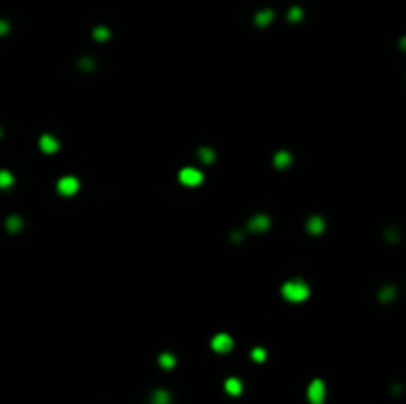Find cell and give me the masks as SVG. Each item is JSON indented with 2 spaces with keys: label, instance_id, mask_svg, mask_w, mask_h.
<instances>
[{
  "label": "cell",
  "instance_id": "6da1fadb",
  "mask_svg": "<svg viewBox=\"0 0 406 404\" xmlns=\"http://www.w3.org/2000/svg\"><path fill=\"white\" fill-rule=\"evenodd\" d=\"M282 294L288 301H294V303H301L309 297V288L305 282L301 280H294V282H288L284 288H282Z\"/></svg>",
  "mask_w": 406,
  "mask_h": 404
},
{
  "label": "cell",
  "instance_id": "7a4b0ae2",
  "mask_svg": "<svg viewBox=\"0 0 406 404\" xmlns=\"http://www.w3.org/2000/svg\"><path fill=\"white\" fill-rule=\"evenodd\" d=\"M307 400H309V404H323V400H325V384H323L321 378L311 380V384L307 388Z\"/></svg>",
  "mask_w": 406,
  "mask_h": 404
},
{
  "label": "cell",
  "instance_id": "3957f363",
  "mask_svg": "<svg viewBox=\"0 0 406 404\" xmlns=\"http://www.w3.org/2000/svg\"><path fill=\"white\" fill-rule=\"evenodd\" d=\"M179 179H181V183H183L185 186H196V184L202 183V173L188 167V169H183V171H181Z\"/></svg>",
  "mask_w": 406,
  "mask_h": 404
},
{
  "label": "cell",
  "instance_id": "277c9868",
  "mask_svg": "<svg viewBox=\"0 0 406 404\" xmlns=\"http://www.w3.org/2000/svg\"><path fill=\"white\" fill-rule=\"evenodd\" d=\"M77 188H79V183H77V179H74V177H64V179L58 183V190H60L64 196L75 194Z\"/></svg>",
  "mask_w": 406,
  "mask_h": 404
},
{
  "label": "cell",
  "instance_id": "5b68a950",
  "mask_svg": "<svg viewBox=\"0 0 406 404\" xmlns=\"http://www.w3.org/2000/svg\"><path fill=\"white\" fill-rule=\"evenodd\" d=\"M232 339L228 337V335H224V333H220V335H216L214 339H212V349L216 351V353H228L230 349H232Z\"/></svg>",
  "mask_w": 406,
  "mask_h": 404
},
{
  "label": "cell",
  "instance_id": "8992f818",
  "mask_svg": "<svg viewBox=\"0 0 406 404\" xmlns=\"http://www.w3.org/2000/svg\"><path fill=\"white\" fill-rule=\"evenodd\" d=\"M58 147H60L58 139L50 137V135H44V137L40 139V149H42L44 153H54V151H58Z\"/></svg>",
  "mask_w": 406,
  "mask_h": 404
},
{
  "label": "cell",
  "instance_id": "52a82bcc",
  "mask_svg": "<svg viewBox=\"0 0 406 404\" xmlns=\"http://www.w3.org/2000/svg\"><path fill=\"white\" fill-rule=\"evenodd\" d=\"M274 20V12L269 10V8H265V10H259L258 14H256V24L258 26H267L269 22Z\"/></svg>",
  "mask_w": 406,
  "mask_h": 404
},
{
  "label": "cell",
  "instance_id": "ba28073f",
  "mask_svg": "<svg viewBox=\"0 0 406 404\" xmlns=\"http://www.w3.org/2000/svg\"><path fill=\"white\" fill-rule=\"evenodd\" d=\"M224 388H226V392H228V394L238 396V394L242 392V382H240L238 378H228V380H226V384H224Z\"/></svg>",
  "mask_w": 406,
  "mask_h": 404
},
{
  "label": "cell",
  "instance_id": "9c48e42d",
  "mask_svg": "<svg viewBox=\"0 0 406 404\" xmlns=\"http://www.w3.org/2000/svg\"><path fill=\"white\" fill-rule=\"evenodd\" d=\"M151 404H171V394L167 390H155L151 396Z\"/></svg>",
  "mask_w": 406,
  "mask_h": 404
},
{
  "label": "cell",
  "instance_id": "30bf717a",
  "mask_svg": "<svg viewBox=\"0 0 406 404\" xmlns=\"http://www.w3.org/2000/svg\"><path fill=\"white\" fill-rule=\"evenodd\" d=\"M250 228L256 230V232H263L267 228V218L265 216H256L252 222H250Z\"/></svg>",
  "mask_w": 406,
  "mask_h": 404
},
{
  "label": "cell",
  "instance_id": "8fae6325",
  "mask_svg": "<svg viewBox=\"0 0 406 404\" xmlns=\"http://www.w3.org/2000/svg\"><path fill=\"white\" fill-rule=\"evenodd\" d=\"M14 183V177L8 171H0V188H10Z\"/></svg>",
  "mask_w": 406,
  "mask_h": 404
},
{
  "label": "cell",
  "instance_id": "7c38bea8",
  "mask_svg": "<svg viewBox=\"0 0 406 404\" xmlns=\"http://www.w3.org/2000/svg\"><path fill=\"white\" fill-rule=\"evenodd\" d=\"M307 226H309V232H311V234H319V232L323 230V220H321L319 216H313Z\"/></svg>",
  "mask_w": 406,
  "mask_h": 404
},
{
  "label": "cell",
  "instance_id": "4fadbf2b",
  "mask_svg": "<svg viewBox=\"0 0 406 404\" xmlns=\"http://www.w3.org/2000/svg\"><path fill=\"white\" fill-rule=\"evenodd\" d=\"M161 365L165 368H173L175 367V357L173 355H161Z\"/></svg>",
  "mask_w": 406,
  "mask_h": 404
},
{
  "label": "cell",
  "instance_id": "5bb4252c",
  "mask_svg": "<svg viewBox=\"0 0 406 404\" xmlns=\"http://www.w3.org/2000/svg\"><path fill=\"white\" fill-rule=\"evenodd\" d=\"M93 36H95L97 40H107V38H109V30L99 26V28H95V30H93Z\"/></svg>",
  "mask_w": 406,
  "mask_h": 404
},
{
  "label": "cell",
  "instance_id": "9a60e30c",
  "mask_svg": "<svg viewBox=\"0 0 406 404\" xmlns=\"http://www.w3.org/2000/svg\"><path fill=\"white\" fill-rule=\"evenodd\" d=\"M288 163H290V155H288V153H278L276 165H278V167H286Z\"/></svg>",
  "mask_w": 406,
  "mask_h": 404
},
{
  "label": "cell",
  "instance_id": "2e32d148",
  "mask_svg": "<svg viewBox=\"0 0 406 404\" xmlns=\"http://www.w3.org/2000/svg\"><path fill=\"white\" fill-rule=\"evenodd\" d=\"M301 16H303L301 8H292V10H290V20H292V22H297V20H301Z\"/></svg>",
  "mask_w": 406,
  "mask_h": 404
},
{
  "label": "cell",
  "instance_id": "e0dca14e",
  "mask_svg": "<svg viewBox=\"0 0 406 404\" xmlns=\"http://www.w3.org/2000/svg\"><path fill=\"white\" fill-rule=\"evenodd\" d=\"M6 226H8V230H18L20 228V218H16V216H12V218H8V222H6Z\"/></svg>",
  "mask_w": 406,
  "mask_h": 404
},
{
  "label": "cell",
  "instance_id": "ac0fdd59",
  "mask_svg": "<svg viewBox=\"0 0 406 404\" xmlns=\"http://www.w3.org/2000/svg\"><path fill=\"white\" fill-rule=\"evenodd\" d=\"M252 357H254V361H258V363H261V361L265 359V351H263V349H254V353H252Z\"/></svg>",
  "mask_w": 406,
  "mask_h": 404
},
{
  "label": "cell",
  "instance_id": "d6986e66",
  "mask_svg": "<svg viewBox=\"0 0 406 404\" xmlns=\"http://www.w3.org/2000/svg\"><path fill=\"white\" fill-rule=\"evenodd\" d=\"M8 30H10V24L6 20H0V36H4Z\"/></svg>",
  "mask_w": 406,
  "mask_h": 404
}]
</instances>
